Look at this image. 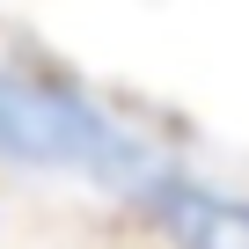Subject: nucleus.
I'll return each mask as SVG.
<instances>
[{"label": "nucleus", "instance_id": "nucleus-1", "mask_svg": "<svg viewBox=\"0 0 249 249\" xmlns=\"http://www.w3.org/2000/svg\"><path fill=\"white\" fill-rule=\"evenodd\" d=\"M0 147L37 169H95V176H124V183L147 176L140 147L95 103H81L52 81H30L15 66H0Z\"/></svg>", "mask_w": 249, "mask_h": 249}, {"label": "nucleus", "instance_id": "nucleus-2", "mask_svg": "<svg viewBox=\"0 0 249 249\" xmlns=\"http://www.w3.org/2000/svg\"><path fill=\"white\" fill-rule=\"evenodd\" d=\"M132 198L176 249H249V198H234L220 183H198V176H176V169H147L132 183Z\"/></svg>", "mask_w": 249, "mask_h": 249}]
</instances>
